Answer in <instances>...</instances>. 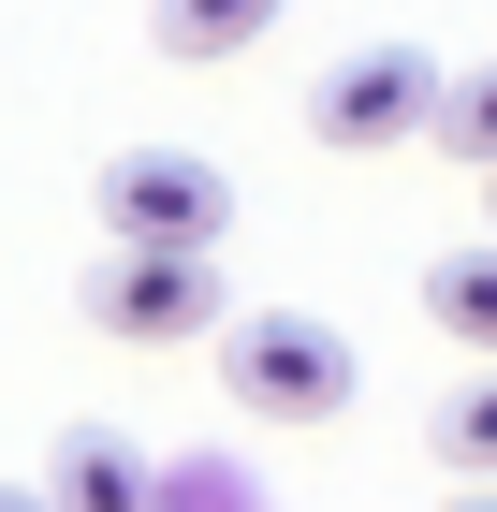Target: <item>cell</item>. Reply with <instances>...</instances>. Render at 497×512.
Returning a JSON list of instances; mask_svg holds the SVG:
<instances>
[{"instance_id": "cell-1", "label": "cell", "mask_w": 497, "mask_h": 512, "mask_svg": "<svg viewBox=\"0 0 497 512\" xmlns=\"http://www.w3.org/2000/svg\"><path fill=\"white\" fill-rule=\"evenodd\" d=\"M220 381L249 425H337L351 410V352H337V322H293V308H249L220 337Z\"/></svg>"}, {"instance_id": "cell-2", "label": "cell", "mask_w": 497, "mask_h": 512, "mask_svg": "<svg viewBox=\"0 0 497 512\" xmlns=\"http://www.w3.org/2000/svg\"><path fill=\"white\" fill-rule=\"evenodd\" d=\"M103 220H117L132 249H220V220H234V176H220L205 147H132V161L103 176Z\"/></svg>"}, {"instance_id": "cell-3", "label": "cell", "mask_w": 497, "mask_h": 512, "mask_svg": "<svg viewBox=\"0 0 497 512\" xmlns=\"http://www.w3.org/2000/svg\"><path fill=\"white\" fill-rule=\"evenodd\" d=\"M424 103H439V74H424L410 44H366V59H337V74L307 88V132H322L337 161H351V147L381 161V147H410V132H424Z\"/></svg>"}, {"instance_id": "cell-4", "label": "cell", "mask_w": 497, "mask_h": 512, "mask_svg": "<svg viewBox=\"0 0 497 512\" xmlns=\"http://www.w3.org/2000/svg\"><path fill=\"white\" fill-rule=\"evenodd\" d=\"M88 322H103V337H191V322H220V264H205V249H132L117 235V264L88 278Z\"/></svg>"}, {"instance_id": "cell-5", "label": "cell", "mask_w": 497, "mask_h": 512, "mask_svg": "<svg viewBox=\"0 0 497 512\" xmlns=\"http://www.w3.org/2000/svg\"><path fill=\"white\" fill-rule=\"evenodd\" d=\"M278 30V0H147V44L161 59H249Z\"/></svg>"}, {"instance_id": "cell-6", "label": "cell", "mask_w": 497, "mask_h": 512, "mask_svg": "<svg viewBox=\"0 0 497 512\" xmlns=\"http://www.w3.org/2000/svg\"><path fill=\"white\" fill-rule=\"evenodd\" d=\"M59 512H147L132 439H103V425H74V439H59Z\"/></svg>"}, {"instance_id": "cell-7", "label": "cell", "mask_w": 497, "mask_h": 512, "mask_svg": "<svg viewBox=\"0 0 497 512\" xmlns=\"http://www.w3.org/2000/svg\"><path fill=\"white\" fill-rule=\"evenodd\" d=\"M424 322H439V337H468V352L497 366V249H454V264L424 278Z\"/></svg>"}, {"instance_id": "cell-8", "label": "cell", "mask_w": 497, "mask_h": 512, "mask_svg": "<svg viewBox=\"0 0 497 512\" xmlns=\"http://www.w3.org/2000/svg\"><path fill=\"white\" fill-rule=\"evenodd\" d=\"M424 132H439V147H454V161H483V176H497V74L439 88V103H424Z\"/></svg>"}, {"instance_id": "cell-9", "label": "cell", "mask_w": 497, "mask_h": 512, "mask_svg": "<svg viewBox=\"0 0 497 512\" xmlns=\"http://www.w3.org/2000/svg\"><path fill=\"white\" fill-rule=\"evenodd\" d=\"M439 454H454L468 483H497V381H468L454 410H439Z\"/></svg>"}, {"instance_id": "cell-10", "label": "cell", "mask_w": 497, "mask_h": 512, "mask_svg": "<svg viewBox=\"0 0 497 512\" xmlns=\"http://www.w3.org/2000/svg\"><path fill=\"white\" fill-rule=\"evenodd\" d=\"M0 512H59V498H30V483H0Z\"/></svg>"}, {"instance_id": "cell-11", "label": "cell", "mask_w": 497, "mask_h": 512, "mask_svg": "<svg viewBox=\"0 0 497 512\" xmlns=\"http://www.w3.org/2000/svg\"><path fill=\"white\" fill-rule=\"evenodd\" d=\"M468 512H497V483H468Z\"/></svg>"}]
</instances>
